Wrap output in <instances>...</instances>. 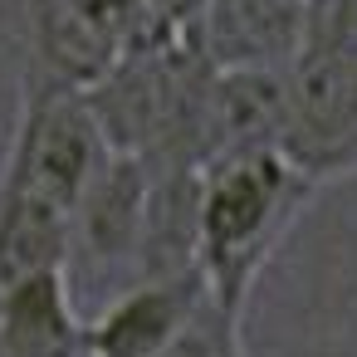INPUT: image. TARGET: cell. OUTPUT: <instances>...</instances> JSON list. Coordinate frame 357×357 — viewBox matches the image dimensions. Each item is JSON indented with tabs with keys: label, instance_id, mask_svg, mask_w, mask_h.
I'll list each match as a JSON object with an SVG mask.
<instances>
[{
	"label": "cell",
	"instance_id": "ba28073f",
	"mask_svg": "<svg viewBox=\"0 0 357 357\" xmlns=\"http://www.w3.org/2000/svg\"><path fill=\"white\" fill-rule=\"evenodd\" d=\"M0 357H89V318L69 269H40L0 289Z\"/></svg>",
	"mask_w": 357,
	"mask_h": 357
},
{
	"label": "cell",
	"instance_id": "3957f363",
	"mask_svg": "<svg viewBox=\"0 0 357 357\" xmlns=\"http://www.w3.org/2000/svg\"><path fill=\"white\" fill-rule=\"evenodd\" d=\"M279 157L308 186L357 172V54L303 50V59L289 69Z\"/></svg>",
	"mask_w": 357,
	"mask_h": 357
},
{
	"label": "cell",
	"instance_id": "52a82bcc",
	"mask_svg": "<svg viewBox=\"0 0 357 357\" xmlns=\"http://www.w3.org/2000/svg\"><path fill=\"white\" fill-rule=\"evenodd\" d=\"M289 74H211L201 113V167L240 152H279Z\"/></svg>",
	"mask_w": 357,
	"mask_h": 357
},
{
	"label": "cell",
	"instance_id": "5b68a950",
	"mask_svg": "<svg viewBox=\"0 0 357 357\" xmlns=\"http://www.w3.org/2000/svg\"><path fill=\"white\" fill-rule=\"evenodd\" d=\"M211 308L201 269L137 279L89 318V357H162Z\"/></svg>",
	"mask_w": 357,
	"mask_h": 357
},
{
	"label": "cell",
	"instance_id": "277c9868",
	"mask_svg": "<svg viewBox=\"0 0 357 357\" xmlns=\"http://www.w3.org/2000/svg\"><path fill=\"white\" fill-rule=\"evenodd\" d=\"M191 45L215 74H289L308 45V0H206Z\"/></svg>",
	"mask_w": 357,
	"mask_h": 357
},
{
	"label": "cell",
	"instance_id": "30bf717a",
	"mask_svg": "<svg viewBox=\"0 0 357 357\" xmlns=\"http://www.w3.org/2000/svg\"><path fill=\"white\" fill-rule=\"evenodd\" d=\"M337 6H342V10H347V25H352V30H357V0H337Z\"/></svg>",
	"mask_w": 357,
	"mask_h": 357
},
{
	"label": "cell",
	"instance_id": "6da1fadb",
	"mask_svg": "<svg viewBox=\"0 0 357 357\" xmlns=\"http://www.w3.org/2000/svg\"><path fill=\"white\" fill-rule=\"evenodd\" d=\"M308 186L279 152H240L215 157L196 176V269L206 279L211 303L240 323L245 298L279 250L284 230L303 211Z\"/></svg>",
	"mask_w": 357,
	"mask_h": 357
},
{
	"label": "cell",
	"instance_id": "8992f818",
	"mask_svg": "<svg viewBox=\"0 0 357 357\" xmlns=\"http://www.w3.org/2000/svg\"><path fill=\"white\" fill-rule=\"evenodd\" d=\"M152 191H157L152 167L142 157L113 152V162L98 172V181L89 186V196L74 211L69 255L79 250L89 264L132 269V284H137L142 255H147V230H152Z\"/></svg>",
	"mask_w": 357,
	"mask_h": 357
},
{
	"label": "cell",
	"instance_id": "7a4b0ae2",
	"mask_svg": "<svg viewBox=\"0 0 357 357\" xmlns=\"http://www.w3.org/2000/svg\"><path fill=\"white\" fill-rule=\"evenodd\" d=\"M108 162H113V147H108L89 98L50 89V93H40V103L30 108V118L20 128L6 191L74 220L79 201L89 196V186L98 181V172Z\"/></svg>",
	"mask_w": 357,
	"mask_h": 357
},
{
	"label": "cell",
	"instance_id": "9c48e42d",
	"mask_svg": "<svg viewBox=\"0 0 357 357\" xmlns=\"http://www.w3.org/2000/svg\"><path fill=\"white\" fill-rule=\"evenodd\" d=\"M162 357H240V323H230V318L211 303Z\"/></svg>",
	"mask_w": 357,
	"mask_h": 357
}]
</instances>
